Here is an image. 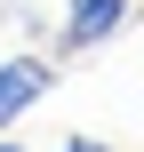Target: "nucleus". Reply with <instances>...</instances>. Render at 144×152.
<instances>
[{"label": "nucleus", "mask_w": 144, "mask_h": 152, "mask_svg": "<svg viewBox=\"0 0 144 152\" xmlns=\"http://www.w3.org/2000/svg\"><path fill=\"white\" fill-rule=\"evenodd\" d=\"M120 24H128V0H72L64 24H56V40H64V56H88V48H104Z\"/></svg>", "instance_id": "nucleus-1"}, {"label": "nucleus", "mask_w": 144, "mask_h": 152, "mask_svg": "<svg viewBox=\"0 0 144 152\" xmlns=\"http://www.w3.org/2000/svg\"><path fill=\"white\" fill-rule=\"evenodd\" d=\"M48 80H56V72H48V56H0V128H8V120H24V112L48 96Z\"/></svg>", "instance_id": "nucleus-2"}, {"label": "nucleus", "mask_w": 144, "mask_h": 152, "mask_svg": "<svg viewBox=\"0 0 144 152\" xmlns=\"http://www.w3.org/2000/svg\"><path fill=\"white\" fill-rule=\"evenodd\" d=\"M56 152H104V144H96V136H64Z\"/></svg>", "instance_id": "nucleus-3"}, {"label": "nucleus", "mask_w": 144, "mask_h": 152, "mask_svg": "<svg viewBox=\"0 0 144 152\" xmlns=\"http://www.w3.org/2000/svg\"><path fill=\"white\" fill-rule=\"evenodd\" d=\"M0 152H24V144H16V136H0Z\"/></svg>", "instance_id": "nucleus-4"}]
</instances>
